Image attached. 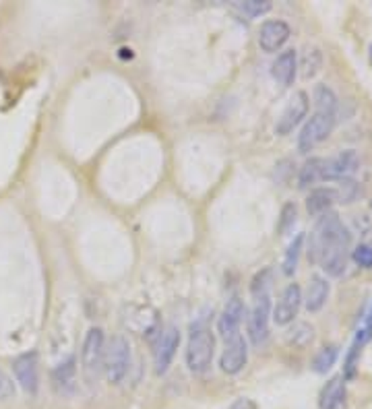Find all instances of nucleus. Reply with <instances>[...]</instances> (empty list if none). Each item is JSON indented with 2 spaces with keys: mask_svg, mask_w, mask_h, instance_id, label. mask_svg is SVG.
<instances>
[{
  "mask_svg": "<svg viewBox=\"0 0 372 409\" xmlns=\"http://www.w3.org/2000/svg\"><path fill=\"white\" fill-rule=\"evenodd\" d=\"M248 362V344L242 335H236L234 339L225 341V347H223V354L219 358V366L225 374L234 376L244 370Z\"/></svg>",
  "mask_w": 372,
  "mask_h": 409,
  "instance_id": "obj_13",
  "label": "nucleus"
},
{
  "mask_svg": "<svg viewBox=\"0 0 372 409\" xmlns=\"http://www.w3.org/2000/svg\"><path fill=\"white\" fill-rule=\"evenodd\" d=\"M131 344L124 335H114L104 351V376L110 385H120L131 370Z\"/></svg>",
  "mask_w": 372,
  "mask_h": 409,
  "instance_id": "obj_4",
  "label": "nucleus"
},
{
  "mask_svg": "<svg viewBox=\"0 0 372 409\" xmlns=\"http://www.w3.org/2000/svg\"><path fill=\"white\" fill-rule=\"evenodd\" d=\"M13 374L15 381L19 383V387L29 393L36 395L40 388V360L36 351H25L21 356H17L13 360Z\"/></svg>",
  "mask_w": 372,
  "mask_h": 409,
  "instance_id": "obj_8",
  "label": "nucleus"
},
{
  "mask_svg": "<svg viewBox=\"0 0 372 409\" xmlns=\"http://www.w3.org/2000/svg\"><path fill=\"white\" fill-rule=\"evenodd\" d=\"M333 127H335V116L314 112L298 134V151L310 153L314 147H319L323 141H327L329 134L333 132Z\"/></svg>",
  "mask_w": 372,
  "mask_h": 409,
  "instance_id": "obj_6",
  "label": "nucleus"
},
{
  "mask_svg": "<svg viewBox=\"0 0 372 409\" xmlns=\"http://www.w3.org/2000/svg\"><path fill=\"white\" fill-rule=\"evenodd\" d=\"M321 66H323V54H321V50L319 48H310L308 46L307 50H304V54H302V60H300V75H302V79H312V77H317L319 75V70H321Z\"/></svg>",
  "mask_w": 372,
  "mask_h": 409,
  "instance_id": "obj_24",
  "label": "nucleus"
},
{
  "mask_svg": "<svg viewBox=\"0 0 372 409\" xmlns=\"http://www.w3.org/2000/svg\"><path fill=\"white\" fill-rule=\"evenodd\" d=\"M371 341H372V304L371 308H368V312H366V317H364V323H362V326L356 331V337H354V344L362 345V347H366Z\"/></svg>",
  "mask_w": 372,
  "mask_h": 409,
  "instance_id": "obj_31",
  "label": "nucleus"
},
{
  "mask_svg": "<svg viewBox=\"0 0 372 409\" xmlns=\"http://www.w3.org/2000/svg\"><path fill=\"white\" fill-rule=\"evenodd\" d=\"M351 253V234L335 211L317 219L308 238V259L319 265L327 277H341L348 269Z\"/></svg>",
  "mask_w": 372,
  "mask_h": 409,
  "instance_id": "obj_1",
  "label": "nucleus"
},
{
  "mask_svg": "<svg viewBox=\"0 0 372 409\" xmlns=\"http://www.w3.org/2000/svg\"><path fill=\"white\" fill-rule=\"evenodd\" d=\"M371 209H372V201H371Z\"/></svg>",
  "mask_w": 372,
  "mask_h": 409,
  "instance_id": "obj_35",
  "label": "nucleus"
},
{
  "mask_svg": "<svg viewBox=\"0 0 372 409\" xmlns=\"http://www.w3.org/2000/svg\"><path fill=\"white\" fill-rule=\"evenodd\" d=\"M348 405V388L344 376L329 378L319 395V409H346Z\"/></svg>",
  "mask_w": 372,
  "mask_h": 409,
  "instance_id": "obj_16",
  "label": "nucleus"
},
{
  "mask_svg": "<svg viewBox=\"0 0 372 409\" xmlns=\"http://www.w3.org/2000/svg\"><path fill=\"white\" fill-rule=\"evenodd\" d=\"M244 317H246L244 302H242L238 296L230 298L228 304L223 306V310H221V314H219L218 319L219 335H221L225 341H230V339H234L236 335H240V324L242 321H244Z\"/></svg>",
  "mask_w": 372,
  "mask_h": 409,
  "instance_id": "obj_11",
  "label": "nucleus"
},
{
  "mask_svg": "<svg viewBox=\"0 0 372 409\" xmlns=\"http://www.w3.org/2000/svg\"><path fill=\"white\" fill-rule=\"evenodd\" d=\"M52 388L60 397H73L77 393V360L73 356L52 370Z\"/></svg>",
  "mask_w": 372,
  "mask_h": 409,
  "instance_id": "obj_15",
  "label": "nucleus"
},
{
  "mask_svg": "<svg viewBox=\"0 0 372 409\" xmlns=\"http://www.w3.org/2000/svg\"><path fill=\"white\" fill-rule=\"evenodd\" d=\"M339 203L337 188H312L307 196V211L310 217H321L329 213Z\"/></svg>",
  "mask_w": 372,
  "mask_h": 409,
  "instance_id": "obj_18",
  "label": "nucleus"
},
{
  "mask_svg": "<svg viewBox=\"0 0 372 409\" xmlns=\"http://www.w3.org/2000/svg\"><path fill=\"white\" fill-rule=\"evenodd\" d=\"M360 193V186L354 178H344L339 180V186H337V194H339V203H354L356 196Z\"/></svg>",
  "mask_w": 372,
  "mask_h": 409,
  "instance_id": "obj_29",
  "label": "nucleus"
},
{
  "mask_svg": "<svg viewBox=\"0 0 372 409\" xmlns=\"http://www.w3.org/2000/svg\"><path fill=\"white\" fill-rule=\"evenodd\" d=\"M339 358V347L337 345H325L317 351V356L312 358V372L314 374H327L331 368L335 366Z\"/></svg>",
  "mask_w": 372,
  "mask_h": 409,
  "instance_id": "obj_23",
  "label": "nucleus"
},
{
  "mask_svg": "<svg viewBox=\"0 0 372 409\" xmlns=\"http://www.w3.org/2000/svg\"><path fill=\"white\" fill-rule=\"evenodd\" d=\"M236 9L240 11L244 17L257 19L261 15H267L273 9V4L269 0H244V2H236Z\"/></svg>",
  "mask_w": 372,
  "mask_h": 409,
  "instance_id": "obj_26",
  "label": "nucleus"
},
{
  "mask_svg": "<svg viewBox=\"0 0 372 409\" xmlns=\"http://www.w3.org/2000/svg\"><path fill=\"white\" fill-rule=\"evenodd\" d=\"M325 178V157H310L300 168L298 174V188H310Z\"/></svg>",
  "mask_w": 372,
  "mask_h": 409,
  "instance_id": "obj_20",
  "label": "nucleus"
},
{
  "mask_svg": "<svg viewBox=\"0 0 372 409\" xmlns=\"http://www.w3.org/2000/svg\"><path fill=\"white\" fill-rule=\"evenodd\" d=\"M360 168V157L354 149L339 151L333 157H325V178L323 182H333V180H344L351 178V174Z\"/></svg>",
  "mask_w": 372,
  "mask_h": 409,
  "instance_id": "obj_12",
  "label": "nucleus"
},
{
  "mask_svg": "<svg viewBox=\"0 0 372 409\" xmlns=\"http://www.w3.org/2000/svg\"><path fill=\"white\" fill-rule=\"evenodd\" d=\"M362 345L351 344L348 354H346V362H344V378L351 381L356 376V370H358V364H360V356H362Z\"/></svg>",
  "mask_w": 372,
  "mask_h": 409,
  "instance_id": "obj_28",
  "label": "nucleus"
},
{
  "mask_svg": "<svg viewBox=\"0 0 372 409\" xmlns=\"http://www.w3.org/2000/svg\"><path fill=\"white\" fill-rule=\"evenodd\" d=\"M285 339H287V344L292 345V347L304 349V347L312 344V339H314V329L307 323L294 324V329L287 333Z\"/></svg>",
  "mask_w": 372,
  "mask_h": 409,
  "instance_id": "obj_25",
  "label": "nucleus"
},
{
  "mask_svg": "<svg viewBox=\"0 0 372 409\" xmlns=\"http://www.w3.org/2000/svg\"><path fill=\"white\" fill-rule=\"evenodd\" d=\"M230 409H257V403L253 399H248V397H240L230 405Z\"/></svg>",
  "mask_w": 372,
  "mask_h": 409,
  "instance_id": "obj_33",
  "label": "nucleus"
},
{
  "mask_svg": "<svg viewBox=\"0 0 372 409\" xmlns=\"http://www.w3.org/2000/svg\"><path fill=\"white\" fill-rule=\"evenodd\" d=\"M289 36H292V29L287 23L282 19H271V21H265L259 29V46L263 52L273 54L284 48Z\"/></svg>",
  "mask_w": 372,
  "mask_h": 409,
  "instance_id": "obj_14",
  "label": "nucleus"
},
{
  "mask_svg": "<svg viewBox=\"0 0 372 409\" xmlns=\"http://www.w3.org/2000/svg\"><path fill=\"white\" fill-rule=\"evenodd\" d=\"M216 356V337L205 319L191 324V335L186 344V366L193 374H205Z\"/></svg>",
  "mask_w": 372,
  "mask_h": 409,
  "instance_id": "obj_3",
  "label": "nucleus"
},
{
  "mask_svg": "<svg viewBox=\"0 0 372 409\" xmlns=\"http://www.w3.org/2000/svg\"><path fill=\"white\" fill-rule=\"evenodd\" d=\"M368 56H371V66H372V43H371V54H368Z\"/></svg>",
  "mask_w": 372,
  "mask_h": 409,
  "instance_id": "obj_34",
  "label": "nucleus"
},
{
  "mask_svg": "<svg viewBox=\"0 0 372 409\" xmlns=\"http://www.w3.org/2000/svg\"><path fill=\"white\" fill-rule=\"evenodd\" d=\"M271 75L282 87L292 85L298 75V52L284 50L282 54H277V58L271 65Z\"/></svg>",
  "mask_w": 372,
  "mask_h": 409,
  "instance_id": "obj_17",
  "label": "nucleus"
},
{
  "mask_svg": "<svg viewBox=\"0 0 372 409\" xmlns=\"http://www.w3.org/2000/svg\"><path fill=\"white\" fill-rule=\"evenodd\" d=\"M351 260L362 269H372V244H358L351 250Z\"/></svg>",
  "mask_w": 372,
  "mask_h": 409,
  "instance_id": "obj_30",
  "label": "nucleus"
},
{
  "mask_svg": "<svg viewBox=\"0 0 372 409\" xmlns=\"http://www.w3.org/2000/svg\"><path fill=\"white\" fill-rule=\"evenodd\" d=\"M312 100H314V108L321 114H329V116H335L337 118V108H339V100L335 95V91L327 85H317L314 87V93H312Z\"/></svg>",
  "mask_w": 372,
  "mask_h": 409,
  "instance_id": "obj_21",
  "label": "nucleus"
},
{
  "mask_svg": "<svg viewBox=\"0 0 372 409\" xmlns=\"http://www.w3.org/2000/svg\"><path fill=\"white\" fill-rule=\"evenodd\" d=\"M329 294H331V285H329V281L325 277H321V275L310 277L307 287V296H302V302H304L308 312L323 310V306L329 300Z\"/></svg>",
  "mask_w": 372,
  "mask_h": 409,
  "instance_id": "obj_19",
  "label": "nucleus"
},
{
  "mask_svg": "<svg viewBox=\"0 0 372 409\" xmlns=\"http://www.w3.org/2000/svg\"><path fill=\"white\" fill-rule=\"evenodd\" d=\"M302 248H304V234H296L294 240L289 242L287 250H285L284 260H282V271L284 275L292 277L298 269V260H300V255H302Z\"/></svg>",
  "mask_w": 372,
  "mask_h": 409,
  "instance_id": "obj_22",
  "label": "nucleus"
},
{
  "mask_svg": "<svg viewBox=\"0 0 372 409\" xmlns=\"http://www.w3.org/2000/svg\"><path fill=\"white\" fill-rule=\"evenodd\" d=\"M300 306H302V290L298 283H289L282 292L277 304L273 306V312H271V319L277 326H285V324L294 323V319L298 317L300 312Z\"/></svg>",
  "mask_w": 372,
  "mask_h": 409,
  "instance_id": "obj_10",
  "label": "nucleus"
},
{
  "mask_svg": "<svg viewBox=\"0 0 372 409\" xmlns=\"http://www.w3.org/2000/svg\"><path fill=\"white\" fill-rule=\"evenodd\" d=\"M296 219H298V207L294 203H285L284 209H282V217H280V223H277V230L282 236H287L294 225H296Z\"/></svg>",
  "mask_w": 372,
  "mask_h": 409,
  "instance_id": "obj_27",
  "label": "nucleus"
},
{
  "mask_svg": "<svg viewBox=\"0 0 372 409\" xmlns=\"http://www.w3.org/2000/svg\"><path fill=\"white\" fill-rule=\"evenodd\" d=\"M308 110H310V100H308L307 91H296L292 95V100L287 102V106L282 112V116L277 118L275 124V132L280 137H285L289 132H294V129L307 118Z\"/></svg>",
  "mask_w": 372,
  "mask_h": 409,
  "instance_id": "obj_9",
  "label": "nucleus"
},
{
  "mask_svg": "<svg viewBox=\"0 0 372 409\" xmlns=\"http://www.w3.org/2000/svg\"><path fill=\"white\" fill-rule=\"evenodd\" d=\"M15 395V387H13V381L0 370V399H6V397H13Z\"/></svg>",
  "mask_w": 372,
  "mask_h": 409,
  "instance_id": "obj_32",
  "label": "nucleus"
},
{
  "mask_svg": "<svg viewBox=\"0 0 372 409\" xmlns=\"http://www.w3.org/2000/svg\"><path fill=\"white\" fill-rule=\"evenodd\" d=\"M271 269H263L255 275L250 283V296L253 306L246 317V333L250 344L261 347L269 339V321H271Z\"/></svg>",
  "mask_w": 372,
  "mask_h": 409,
  "instance_id": "obj_2",
  "label": "nucleus"
},
{
  "mask_svg": "<svg viewBox=\"0 0 372 409\" xmlns=\"http://www.w3.org/2000/svg\"><path fill=\"white\" fill-rule=\"evenodd\" d=\"M178 347H180V331H178V326L170 324V326L161 329L154 349V366L157 376H161V374H166L170 370Z\"/></svg>",
  "mask_w": 372,
  "mask_h": 409,
  "instance_id": "obj_7",
  "label": "nucleus"
},
{
  "mask_svg": "<svg viewBox=\"0 0 372 409\" xmlns=\"http://www.w3.org/2000/svg\"><path fill=\"white\" fill-rule=\"evenodd\" d=\"M106 335L100 326H91L81 345V368L89 383H95L104 372Z\"/></svg>",
  "mask_w": 372,
  "mask_h": 409,
  "instance_id": "obj_5",
  "label": "nucleus"
}]
</instances>
